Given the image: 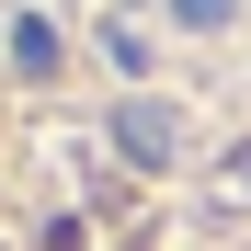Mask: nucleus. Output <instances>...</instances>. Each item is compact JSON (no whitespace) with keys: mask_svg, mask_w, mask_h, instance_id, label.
I'll use <instances>...</instances> for the list:
<instances>
[{"mask_svg":"<svg viewBox=\"0 0 251 251\" xmlns=\"http://www.w3.org/2000/svg\"><path fill=\"white\" fill-rule=\"evenodd\" d=\"M114 137H126V160H172V137H183V126L160 114V103H126V114H114Z\"/></svg>","mask_w":251,"mask_h":251,"instance_id":"f257e3e1","label":"nucleus"},{"mask_svg":"<svg viewBox=\"0 0 251 251\" xmlns=\"http://www.w3.org/2000/svg\"><path fill=\"white\" fill-rule=\"evenodd\" d=\"M183 23H228V0H183Z\"/></svg>","mask_w":251,"mask_h":251,"instance_id":"f03ea898","label":"nucleus"}]
</instances>
